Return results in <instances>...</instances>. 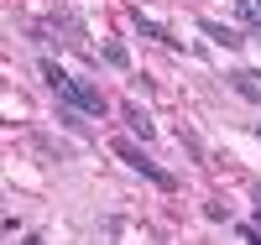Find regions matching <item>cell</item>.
Instances as JSON below:
<instances>
[{"label":"cell","mask_w":261,"mask_h":245,"mask_svg":"<svg viewBox=\"0 0 261 245\" xmlns=\"http://www.w3.org/2000/svg\"><path fill=\"white\" fill-rule=\"evenodd\" d=\"M110 151H115V157H120V162H125L130 172H136V177H146V183H157L162 193H178V177H172L167 167H157V162H151V157H146V151H141L136 141L115 136V141H110Z\"/></svg>","instance_id":"1"},{"label":"cell","mask_w":261,"mask_h":245,"mask_svg":"<svg viewBox=\"0 0 261 245\" xmlns=\"http://www.w3.org/2000/svg\"><path fill=\"white\" fill-rule=\"evenodd\" d=\"M58 99H63V104H79L84 115H105V110H110V99H105V94H99V89H94L89 78H73V84L58 94Z\"/></svg>","instance_id":"2"},{"label":"cell","mask_w":261,"mask_h":245,"mask_svg":"<svg viewBox=\"0 0 261 245\" xmlns=\"http://www.w3.org/2000/svg\"><path fill=\"white\" fill-rule=\"evenodd\" d=\"M199 37H209L214 47H246V26H225L214 16H199Z\"/></svg>","instance_id":"3"},{"label":"cell","mask_w":261,"mask_h":245,"mask_svg":"<svg viewBox=\"0 0 261 245\" xmlns=\"http://www.w3.org/2000/svg\"><path fill=\"white\" fill-rule=\"evenodd\" d=\"M130 26H136L141 37H151V42H162V47H172V52H183V42H178V32H167L162 21H151L146 11H130Z\"/></svg>","instance_id":"4"},{"label":"cell","mask_w":261,"mask_h":245,"mask_svg":"<svg viewBox=\"0 0 261 245\" xmlns=\"http://www.w3.org/2000/svg\"><path fill=\"white\" fill-rule=\"evenodd\" d=\"M230 89H235L246 104H261V73H256V68H230Z\"/></svg>","instance_id":"5"},{"label":"cell","mask_w":261,"mask_h":245,"mask_svg":"<svg viewBox=\"0 0 261 245\" xmlns=\"http://www.w3.org/2000/svg\"><path fill=\"white\" fill-rule=\"evenodd\" d=\"M120 115H125V125H130V136H136V141H151V136H157L151 115H146V110H141L136 99H125V104H120Z\"/></svg>","instance_id":"6"},{"label":"cell","mask_w":261,"mask_h":245,"mask_svg":"<svg viewBox=\"0 0 261 245\" xmlns=\"http://www.w3.org/2000/svg\"><path fill=\"white\" fill-rule=\"evenodd\" d=\"M37 73L47 78V89H53V94H63V89L73 84V73H63V63H58V58H42V63H37Z\"/></svg>","instance_id":"7"},{"label":"cell","mask_w":261,"mask_h":245,"mask_svg":"<svg viewBox=\"0 0 261 245\" xmlns=\"http://www.w3.org/2000/svg\"><path fill=\"white\" fill-rule=\"evenodd\" d=\"M235 26L261 32V0H235Z\"/></svg>","instance_id":"8"},{"label":"cell","mask_w":261,"mask_h":245,"mask_svg":"<svg viewBox=\"0 0 261 245\" xmlns=\"http://www.w3.org/2000/svg\"><path fill=\"white\" fill-rule=\"evenodd\" d=\"M105 63H110V68H120V73H130V52L120 47V42H105V52H99Z\"/></svg>","instance_id":"9"},{"label":"cell","mask_w":261,"mask_h":245,"mask_svg":"<svg viewBox=\"0 0 261 245\" xmlns=\"http://www.w3.org/2000/svg\"><path fill=\"white\" fill-rule=\"evenodd\" d=\"M235 240H261V225H230Z\"/></svg>","instance_id":"10"},{"label":"cell","mask_w":261,"mask_h":245,"mask_svg":"<svg viewBox=\"0 0 261 245\" xmlns=\"http://www.w3.org/2000/svg\"><path fill=\"white\" fill-rule=\"evenodd\" d=\"M251 198H256V225H261V183L251 188Z\"/></svg>","instance_id":"11"},{"label":"cell","mask_w":261,"mask_h":245,"mask_svg":"<svg viewBox=\"0 0 261 245\" xmlns=\"http://www.w3.org/2000/svg\"><path fill=\"white\" fill-rule=\"evenodd\" d=\"M256 136H261V125H256Z\"/></svg>","instance_id":"12"}]
</instances>
